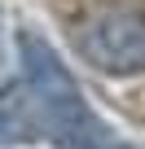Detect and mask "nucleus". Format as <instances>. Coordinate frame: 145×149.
<instances>
[{"mask_svg":"<svg viewBox=\"0 0 145 149\" xmlns=\"http://www.w3.org/2000/svg\"><path fill=\"white\" fill-rule=\"evenodd\" d=\"M79 53L106 74L145 70V18L132 9H114V13L92 18L79 35Z\"/></svg>","mask_w":145,"mask_h":149,"instance_id":"nucleus-1","label":"nucleus"},{"mask_svg":"<svg viewBox=\"0 0 145 149\" xmlns=\"http://www.w3.org/2000/svg\"><path fill=\"white\" fill-rule=\"evenodd\" d=\"M40 114H44L40 92L22 88V84H9L0 92V140H31Z\"/></svg>","mask_w":145,"mask_h":149,"instance_id":"nucleus-2","label":"nucleus"}]
</instances>
